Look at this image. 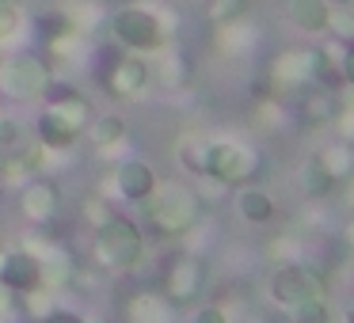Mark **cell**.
<instances>
[{
	"label": "cell",
	"mask_w": 354,
	"mask_h": 323,
	"mask_svg": "<svg viewBox=\"0 0 354 323\" xmlns=\"http://www.w3.org/2000/svg\"><path fill=\"white\" fill-rule=\"evenodd\" d=\"M141 213H145L149 228L156 236H187L194 224L202 221L206 206H202L198 190L191 183H156V190L141 202Z\"/></svg>",
	"instance_id": "1"
},
{
	"label": "cell",
	"mask_w": 354,
	"mask_h": 323,
	"mask_svg": "<svg viewBox=\"0 0 354 323\" xmlns=\"http://www.w3.org/2000/svg\"><path fill=\"white\" fill-rule=\"evenodd\" d=\"M35 31H39V39H46V42H65L73 35V19L69 16H62V12H42L39 19H35Z\"/></svg>",
	"instance_id": "25"
},
{
	"label": "cell",
	"mask_w": 354,
	"mask_h": 323,
	"mask_svg": "<svg viewBox=\"0 0 354 323\" xmlns=\"http://www.w3.org/2000/svg\"><path fill=\"white\" fill-rule=\"evenodd\" d=\"M111 183H115V194H122L126 202H145L149 194L156 190V171H153V164H145V160H122L115 168V175H111Z\"/></svg>",
	"instance_id": "14"
},
{
	"label": "cell",
	"mask_w": 354,
	"mask_h": 323,
	"mask_svg": "<svg viewBox=\"0 0 354 323\" xmlns=\"http://www.w3.org/2000/svg\"><path fill=\"white\" fill-rule=\"evenodd\" d=\"M39 148H16V153H8L4 160H0V179H4V183H16V186L31 183V179L39 175V168H42Z\"/></svg>",
	"instance_id": "19"
},
{
	"label": "cell",
	"mask_w": 354,
	"mask_h": 323,
	"mask_svg": "<svg viewBox=\"0 0 354 323\" xmlns=\"http://www.w3.org/2000/svg\"><path fill=\"white\" fill-rule=\"evenodd\" d=\"M339 244H346V247H354V217L343 224V232H339Z\"/></svg>",
	"instance_id": "35"
},
{
	"label": "cell",
	"mask_w": 354,
	"mask_h": 323,
	"mask_svg": "<svg viewBox=\"0 0 354 323\" xmlns=\"http://www.w3.org/2000/svg\"><path fill=\"white\" fill-rule=\"evenodd\" d=\"M328 65L324 50H286L282 57H274L270 65V80L282 92H305L308 84L320 80V69Z\"/></svg>",
	"instance_id": "8"
},
{
	"label": "cell",
	"mask_w": 354,
	"mask_h": 323,
	"mask_svg": "<svg viewBox=\"0 0 354 323\" xmlns=\"http://www.w3.org/2000/svg\"><path fill=\"white\" fill-rule=\"evenodd\" d=\"M16 141H19V122L12 115H0V153L16 148Z\"/></svg>",
	"instance_id": "31"
},
{
	"label": "cell",
	"mask_w": 354,
	"mask_h": 323,
	"mask_svg": "<svg viewBox=\"0 0 354 323\" xmlns=\"http://www.w3.org/2000/svg\"><path fill=\"white\" fill-rule=\"evenodd\" d=\"M19 23H24V16H19L16 0H0V46L16 39V35H19Z\"/></svg>",
	"instance_id": "27"
},
{
	"label": "cell",
	"mask_w": 354,
	"mask_h": 323,
	"mask_svg": "<svg viewBox=\"0 0 354 323\" xmlns=\"http://www.w3.org/2000/svg\"><path fill=\"white\" fill-rule=\"evenodd\" d=\"M126 323H179V308L164 293L141 289L126 300Z\"/></svg>",
	"instance_id": "15"
},
{
	"label": "cell",
	"mask_w": 354,
	"mask_h": 323,
	"mask_svg": "<svg viewBox=\"0 0 354 323\" xmlns=\"http://www.w3.org/2000/svg\"><path fill=\"white\" fill-rule=\"evenodd\" d=\"M328 31L343 42H354V8H331L328 16Z\"/></svg>",
	"instance_id": "29"
},
{
	"label": "cell",
	"mask_w": 354,
	"mask_h": 323,
	"mask_svg": "<svg viewBox=\"0 0 354 323\" xmlns=\"http://www.w3.org/2000/svg\"><path fill=\"white\" fill-rule=\"evenodd\" d=\"M290 320H293V323H331V304H328V297H316V300H305V304L290 308Z\"/></svg>",
	"instance_id": "26"
},
{
	"label": "cell",
	"mask_w": 354,
	"mask_h": 323,
	"mask_svg": "<svg viewBox=\"0 0 354 323\" xmlns=\"http://www.w3.org/2000/svg\"><path fill=\"white\" fill-rule=\"evenodd\" d=\"M301 190H305V198H331V194L339 190L335 186V179L324 171V164L316 160V156H308L305 164H301Z\"/></svg>",
	"instance_id": "22"
},
{
	"label": "cell",
	"mask_w": 354,
	"mask_h": 323,
	"mask_svg": "<svg viewBox=\"0 0 354 323\" xmlns=\"http://www.w3.org/2000/svg\"><path fill=\"white\" fill-rule=\"evenodd\" d=\"M187 323H229V312L221 304H202V308H194V315Z\"/></svg>",
	"instance_id": "32"
},
{
	"label": "cell",
	"mask_w": 354,
	"mask_h": 323,
	"mask_svg": "<svg viewBox=\"0 0 354 323\" xmlns=\"http://www.w3.org/2000/svg\"><path fill=\"white\" fill-rule=\"evenodd\" d=\"M263 171V153L244 141H209V153H206V179L225 186H244L255 183Z\"/></svg>",
	"instance_id": "3"
},
{
	"label": "cell",
	"mask_w": 354,
	"mask_h": 323,
	"mask_svg": "<svg viewBox=\"0 0 354 323\" xmlns=\"http://www.w3.org/2000/svg\"><path fill=\"white\" fill-rule=\"evenodd\" d=\"M328 4H331V8H351L354 0H328Z\"/></svg>",
	"instance_id": "36"
},
{
	"label": "cell",
	"mask_w": 354,
	"mask_h": 323,
	"mask_svg": "<svg viewBox=\"0 0 354 323\" xmlns=\"http://www.w3.org/2000/svg\"><path fill=\"white\" fill-rule=\"evenodd\" d=\"M297 95H301L297 118H301V126H308V130H324V126L339 122V115H343L339 92H331V88H324V84H308L305 92H297Z\"/></svg>",
	"instance_id": "13"
},
{
	"label": "cell",
	"mask_w": 354,
	"mask_h": 323,
	"mask_svg": "<svg viewBox=\"0 0 354 323\" xmlns=\"http://www.w3.org/2000/svg\"><path fill=\"white\" fill-rule=\"evenodd\" d=\"M248 8V0H209L206 16L214 19V23H232V19H240Z\"/></svg>",
	"instance_id": "28"
},
{
	"label": "cell",
	"mask_w": 354,
	"mask_h": 323,
	"mask_svg": "<svg viewBox=\"0 0 354 323\" xmlns=\"http://www.w3.org/2000/svg\"><path fill=\"white\" fill-rule=\"evenodd\" d=\"M84 133L100 153H111V148H118L126 141V122H122V115H100L88 122Z\"/></svg>",
	"instance_id": "21"
},
{
	"label": "cell",
	"mask_w": 354,
	"mask_h": 323,
	"mask_svg": "<svg viewBox=\"0 0 354 323\" xmlns=\"http://www.w3.org/2000/svg\"><path fill=\"white\" fill-rule=\"evenodd\" d=\"M35 133H39V145L50 148V153H62V148H69L73 141L80 137V133L73 130L69 122H65L62 110H54V107H46V110L39 115V122H35Z\"/></svg>",
	"instance_id": "17"
},
{
	"label": "cell",
	"mask_w": 354,
	"mask_h": 323,
	"mask_svg": "<svg viewBox=\"0 0 354 323\" xmlns=\"http://www.w3.org/2000/svg\"><path fill=\"white\" fill-rule=\"evenodd\" d=\"M0 202H4V190H0Z\"/></svg>",
	"instance_id": "38"
},
{
	"label": "cell",
	"mask_w": 354,
	"mask_h": 323,
	"mask_svg": "<svg viewBox=\"0 0 354 323\" xmlns=\"http://www.w3.org/2000/svg\"><path fill=\"white\" fill-rule=\"evenodd\" d=\"M270 289V300H274L278 308H297L305 304V300H316V297H328V282H324V274L316 266H308L305 259H293V262H278L274 274H270L267 282Z\"/></svg>",
	"instance_id": "5"
},
{
	"label": "cell",
	"mask_w": 354,
	"mask_h": 323,
	"mask_svg": "<svg viewBox=\"0 0 354 323\" xmlns=\"http://www.w3.org/2000/svg\"><path fill=\"white\" fill-rule=\"evenodd\" d=\"M206 153H209V141L206 137H194V133L176 145L179 164H183L187 171H194V175H206Z\"/></svg>",
	"instance_id": "24"
},
{
	"label": "cell",
	"mask_w": 354,
	"mask_h": 323,
	"mask_svg": "<svg viewBox=\"0 0 354 323\" xmlns=\"http://www.w3.org/2000/svg\"><path fill=\"white\" fill-rule=\"evenodd\" d=\"M236 213L244 217L248 224H270L278 217V202L270 198V190L248 183V186H240V190H236Z\"/></svg>",
	"instance_id": "16"
},
{
	"label": "cell",
	"mask_w": 354,
	"mask_h": 323,
	"mask_svg": "<svg viewBox=\"0 0 354 323\" xmlns=\"http://www.w3.org/2000/svg\"><path fill=\"white\" fill-rule=\"evenodd\" d=\"M343 323H354V308H346V320Z\"/></svg>",
	"instance_id": "37"
},
{
	"label": "cell",
	"mask_w": 354,
	"mask_h": 323,
	"mask_svg": "<svg viewBox=\"0 0 354 323\" xmlns=\"http://www.w3.org/2000/svg\"><path fill=\"white\" fill-rule=\"evenodd\" d=\"M339 72H343V84L354 88V42H346L343 57H339Z\"/></svg>",
	"instance_id": "34"
},
{
	"label": "cell",
	"mask_w": 354,
	"mask_h": 323,
	"mask_svg": "<svg viewBox=\"0 0 354 323\" xmlns=\"http://www.w3.org/2000/svg\"><path fill=\"white\" fill-rule=\"evenodd\" d=\"M316 160L324 164V171H328L331 179H335V186H343V183H351V179H354V148L346 145V141H335V145L320 148Z\"/></svg>",
	"instance_id": "20"
},
{
	"label": "cell",
	"mask_w": 354,
	"mask_h": 323,
	"mask_svg": "<svg viewBox=\"0 0 354 323\" xmlns=\"http://www.w3.org/2000/svg\"><path fill=\"white\" fill-rule=\"evenodd\" d=\"M111 39L126 50H138V54H153L168 42V27L156 12L138 8V4H126L111 16Z\"/></svg>",
	"instance_id": "6"
},
{
	"label": "cell",
	"mask_w": 354,
	"mask_h": 323,
	"mask_svg": "<svg viewBox=\"0 0 354 323\" xmlns=\"http://www.w3.org/2000/svg\"><path fill=\"white\" fill-rule=\"evenodd\" d=\"M54 80L50 72V61L39 54H12L0 61V95L12 103H31L42 99Z\"/></svg>",
	"instance_id": "4"
},
{
	"label": "cell",
	"mask_w": 354,
	"mask_h": 323,
	"mask_svg": "<svg viewBox=\"0 0 354 323\" xmlns=\"http://www.w3.org/2000/svg\"><path fill=\"white\" fill-rule=\"evenodd\" d=\"M111 217H115V209H111L103 198H88V202H84V221L92 224V228H100V224H107Z\"/></svg>",
	"instance_id": "30"
},
{
	"label": "cell",
	"mask_w": 354,
	"mask_h": 323,
	"mask_svg": "<svg viewBox=\"0 0 354 323\" xmlns=\"http://www.w3.org/2000/svg\"><path fill=\"white\" fill-rule=\"evenodd\" d=\"M0 285H8L19 297H24V293H35V289H46V285H42V266H39L31 247L4 251V259H0Z\"/></svg>",
	"instance_id": "11"
},
{
	"label": "cell",
	"mask_w": 354,
	"mask_h": 323,
	"mask_svg": "<svg viewBox=\"0 0 354 323\" xmlns=\"http://www.w3.org/2000/svg\"><path fill=\"white\" fill-rule=\"evenodd\" d=\"M0 323H4V320H0Z\"/></svg>",
	"instance_id": "39"
},
{
	"label": "cell",
	"mask_w": 354,
	"mask_h": 323,
	"mask_svg": "<svg viewBox=\"0 0 354 323\" xmlns=\"http://www.w3.org/2000/svg\"><path fill=\"white\" fill-rule=\"evenodd\" d=\"M31 251L42 266V285L46 289H57V285H69L77 277V259L65 244L57 239H31Z\"/></svg>",
	"instance_id": "12"
},
{
	"label": "cell",
	"mask_w": 354,
	"mask_h": 323,
	"mask_svg": "<svg viewBox=\"0 0 354 323\" xmlns=\"http://www.w3.org/2000/svg\"><path fill=\"white\" fill-rule=\"evenodd\" d=\"M149 80H153V69H149L141 57L118 54L115 61H111L103 84H107V92L115 95V99H141V95L149 92Z\"/></svg>",
	"instance_id": "9"
},
{
	"label": "cell",
	"mask_w": 354,
	"mask_h": 323,
	"mask_svg": "<svg viewBox=\"0 0 354 323\" xmlns=\"http://www.w3.org/2000/svg\"><path fill=\"white\" fill-rule=\"evenodd\" d=\"M54 110H62L65 115V122L73 126L77 133H84L88 130V122H92V103L84 99V92H73V95H65V99H57V103H50Z\"/></svg>",
	"instance_id": "23"
},
{
	"label": "cell",
	"mask_w": 354,
	"mask_h": 323,
	"mask_svg": "<svg viewBox=\"0 0 354 323\" xmlns=\"http://www.w3.org/2000/svg\"><path fill=\"white\" fill-rule=\"evenodd\" d=\"M206 282H209V266L198 259V255H176V259L164 266V277H160V293L171 300L176 308H187L206 293Z\"/></svg>",
	"instance_id": "7"
},
{
	"label": "cell",
	"mask_w": 354,
	"mask_h": 323,
	"mask_svg": "<svg viewBox=\"0 0 354 323\" xmlns=\"http://www.w3.org/2000/svg\"><path fill=\"white\" fill-rule=\"evenodd\" d=\"M19 213L31 224H54L62 217V190H57V183L39 179V175L31 183H24L19 186Z\"/></svg>",
	"instance_id": "10"
},
{
	"label": "cell",
	"mask_w": 354,
	"mask_h": 323,
	"mask_svg": "<svg viewBox=\"0 0 354 323\" xmlns=\"http://www.w3.org/2000/svg\"><path fill=\"white\" fill-rule=\"evenodd\" d=\"M141 255H145V236L130 217L115 213L107 224L95 228V259L107 270H115V274L133 270L141 262Z\"/></svg>",
	"instance_id": "2"
},
{
	"label": "cell",
	"mask_w": 354,
	"mask_h": 323,
	"mask_svg": "<svg viewBox=\"0 0 354 323\" xmlns=\"http://www.w3.org/2000/svg\"><path fill=\"white\" fill-rule=\"evenodd\" d=\"M328 16L331 4L328 0H286V19H290L297 31H328Z\"/></svg>",
	"instance_id": "18"
},
{
	"label": "cell",
	"mask_w": 354,
	"mask_h": 323,
	"mask_svg": "<svg viewBox=\"0 0 354 323\" xmlns=\"http://www.w3.org/2000/svg\"><path fill=\"white\" fill-rule=\"evenodd\" d=\"M39 323H88V315H80V312H73V308H62V304H54L46 315H42Z\"/></svg>",
	"instance_id": "33"
}]
</instances>
